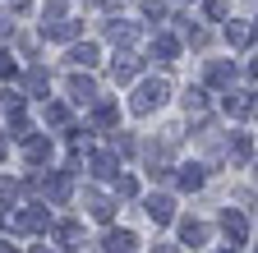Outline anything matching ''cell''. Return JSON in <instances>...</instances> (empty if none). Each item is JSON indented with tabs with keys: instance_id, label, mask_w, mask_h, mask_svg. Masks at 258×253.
Returning a JSON list of instances; mask_svg holds the SVG:
<instances>
[]
</instances>
